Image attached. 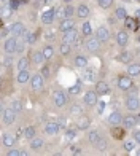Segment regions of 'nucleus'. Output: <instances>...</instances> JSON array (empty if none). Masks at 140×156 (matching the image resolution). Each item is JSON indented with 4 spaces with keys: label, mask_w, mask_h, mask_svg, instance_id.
<instances>
[{
    "label": "nucleus",
    "mask_w": 140,
    "mask_h": 156,
    "mask_svg": "<svg viewBox=\"0 0 140 156\" xmlns=\"http://www.w3.org/2000/svg\"><path fill=\"white\" fill-rule=\"evenodd\" d=\"M53 102H54V105L58 108L65 107V105L68 104V94L65 93V91H62V89L56 91V93L53 94Z\"/></svg>",
    "instance_id": "1"
},
{
    "label": "nucleus",
    "mask_w": 140,
    "mask_h": 156,
    "mask_svg": "<svg viewBox=\"0 0 140 156\" xmlns=\"http://www.w3.org/2000/svg\"><path fill=\"white\" fill-rule=\"evenodd\" d=\"M16 116H18V112L13 107L3 108V112H2V121H3L5 126H11L13 123L16 121Z\"/></svg>",
    "instance_id": "2"
},
{
    "label": "nucleus",
    "mask_w": 140,
    "mask_h": 156,
    "mask_svg": "<svg viewBox=\"0 0 140 156\" xmlns=\"http://www.w3.org/2000/svg\"><path fill=\"white\" fill-rule=\"evenodd\" d=\"M16 48H18V37H13V35H10V37L5 40V43H3V51H5V54H15V53H16Z\"/></svg>",
    "instance_id": "3"
},
{
    "label": "nucleus",
    "mask_w": 140,
    "mask_h": 156,
    "mask_svg": "<svg viewBox=\"0 0 140 156\" xmlns=\"http://www.w3.org/2000/svg\"><path fill=\"white\" fill-rule=\"evenodd\" d=\"M126 108L131 112H137L140 108V97L135 94H131L126 97Z\"/></svg>",
    "instance_id": "4"
},
{
    "label": "nucleus",
    "mask_w": 140,
    "mask_h": 156,
    "mask_svg": "<svg viewBox=\"0 0 140 156\" xmlns=\"http://www.w3.org/2000/svg\"><path fill=\"white\" fill-rule=\"evenodd\" d=\"M10 35H13V37H26L27 35V30L23 23H15L11 27H10Z\"/></svg>",
    "instance_id": "5"
},
{
    "label": "nucleus",
    "mask_w": 140,
    "mask_h": 156,
    "mask_svg": "<svg viewBox=\"0 0 140 156\" xmlns=\"http://www.w3.org/2000/svg\"><path fill=\"white\" fill-rule=\"evenodd\" d=\"M83 102H85V105H88V107L97 105V102H99V94H97V91H88L85 94V97H83Z\"/></svg>",
    "instance_id": "6"
},
{
    "label": "nucleus",
    "mask_w": 140,
    "mask_h": 156,
    "mask_svg": "<svg viewBox=\"0 0 140 156\" xmlns=\"http://www.w3.org/2000/svg\"><path fill=\"white\" fill-rule=\"evenodd\" d=\"M43 83H45V78H43L41 73L32 75V78H30V88L33 91H40L41 88H43Z\"/></svg>",
    "instance_id": "7"
},
{
    "label": "nucleus",
    "mask_w": 140,
    "mask_h": 156,
    "mask_svg": "<svg viewBox=\"0 0 140 156\" xmlns=\"http://www.w3.org/2000/svg\"><path fill=\"white\" fill-rule=\"evenodd\" d=\"M64 34V37H62V41H65V43H70V45H75L76 40H78V32H76V29L73 27V29H70L67 32H62Z\"/></svg>",
    "instance_id": "8"
},
{
    "label": "nucleus",
    "mask_w": 140,
    "mask_h": 156,
    "mask_svg": "<svg viewBox=\"0 0 140 156\" xmlns=\"http://www.w3.org/2000/svg\"><path fill=\"white\" fill-rule=\"evenodd\" d=\"M118 88L121 91H129L132 88V76L131 75H123L118 78Z\"/></svg>",
    "instance_id": "9"
},
{
    "label": "nucleus",
    "mask_w": 140,
    "mask_h": 156,
    "mask_svg": "<svg viewBox=\"0 0 140 156\" xmlns=\"http://www.w3.org/2000/svg\"><path fill=\"white\" fill-rule=\"evenodd\" d=\"M100 43H102V41L97 37H91V38L86 40V49L91 51V53H97L100 49Z\"/></svg>",
    "instance_id": "10"
},
{
    "label": "nucleus",
    "mask_w": 140,
    "mask_h": 156,
    "mask_svg": "<svg viewBox=\"0 0 140 156\" xmlns=\"http://www.w3.org/2000/svg\"><path fill=\"white\" fill-rule=\"evenodd\" d=\"M43 131H45L46 136H58L59 131H61V126H59L58 123H54V121H50V123L45 124Z\"/></svg>",
    "instance_id": "11"
},
{
    "label": "nucleus",
    "mask_w": 140,
    "mask_h": 156,
    "mask_svg": "<svg viewBox=\"0 0 140 156\" xmlns=\"http://www.w3.org/2000/svg\"><path fill=\"white\" fill-rule=\"evenodd\" d=\"M56 18V8H48L41 13V23L43 24H51Z\"/></svg>",
    "instance_id": "12"
},
{
    "label": "nucleus",
    "mask_w": 140,
    "mask_h": 156,
    "mask_svg": "<svg viewBox=\"0 0 140 156\" xmlns=\"http://www.w3.org/2000/svg\"><path fill=\"white\" fill-rule=\"evenodd\" d=\"M108 124L113 126V127H118L120 124H123V116L120 112H111L108 115Z\"/></svg>",
    "instance_id": "13"
},
{
    "label": "nucleus",
    "mask_w": 140,
    "mask_h": 156,
    "mask_svg": "<svg viewBox=\"0 0 140 156\" xmlns=\"http://www.w3.org/2000/svg\"><path fill=\"white\" fill-rule=\"evenodd\" d=\"M83 80L88 81V83H93L97 80V70L93 67H86L85 72H83Z\"/></svg>",
    "instance_id": "14"
},
{
    "label": "nucleus",
    "mask_w": 140,
    "mask_h": 156,
    "mask_svg": "<svg viewBox=\"0 0 140 156\" xmlns=\"http://www.w3.org/2000/svg\"><path fill=\"white\" fill-rule=\"evenodd\" d=\"M137 123H138V119L134 115H128V116L123 118V127L124 129H134L137 126Z\"/></svg>",
    "instance_id": "15"
},
{
    "label": "nucleus",
    "mask_w": 140,
    "mask_h": 156,
    "mask_svg": "<svg viewBox=\"0 0 140 156\" xmlns=\"http://www.w3.org/2000/svg\"><path fill=\"white\" fill-rule=\"evenodd\" d=\"M89 124H91V119L88 118V116H78V119H76V129L78 131H86L88 127H89Z\"/></svg>",
    "instance_id": "16"
},
{
    "label": "nucleus",
    "mask_w": 140,
    "mask_h": 156,
    "mask_svg": "<svg viewBox=\"0 0 140 156\" xmlns=\"http://www.w3.org/2000/svg\"><path fill=\"white\" fill-rule=\"evenodd\" d=\"M73 27H75V21L72 18H64V19L61 21V24H59L61 32H67L70 29H73Z\"/></svg>",
    "instance_id": "17"
},
{
    "label": "nucleus",
    "mask_w": 140,
    "mask_h": 156,
    "mask_svg": "<svg viewBox=\"0 0 140 156\" xmlns=\"http://www.w3.org/2000/svg\"><path fill=\"white\" fill-rule=\"evenodd\" d=\"M116 43L120 45L121 48H124L126 45L129 43V35H128V32L126 30H120L116 34Z\"/></svg>",
    "instance_id": "18"
},
{
    "label": "nucleus",
    "mask_w": 140,
    "mask_h": 156,
    "mask_svg": "<svg viewBox=\"0 0 140 156\" xmlns=\"http://www.w3.org/2000/svg\"><path fill=\"white\" fill-rule=\"evenodd\" d=\"M30 78H32V75L29 73V70H19L16 80L19 84H26V83H30Z\"/></svg>",
    "instance_id": "19"
},
{
    "label": "nucleus",
    "mask_w": 140,
    "mask_h": 156,
    "mask_svg": "<svg viewBox=\"0 0 140 156\" xmlns=\"http://www.w3.org/2000/svg\"><path fill=\"white\" fill-rule=\"evenodd\" d=\"M15 144H16V139L13 137L11 134H6V132L2 134V145H3V147L13 148V147H15Z\"/></svg>",
    "instance_id": "20"
},
{
    "label": "nucleus",
    "mask_w": 140,
    "mask_h": 156,
    "mask_svg": "<svg viewBox=\"0 0 140 156\" xmlns=\"http://www.w3.org/2000/svg\"><path fill=\"white\" fill-rule=\"evenodd\" d=\"M46 59H45V54L43 51H33L32 53V64H35V66H41Z\"/></svg>",
    "instance_id": "21"
},
{
    "label": "nucleus",
    "mask_w": 140,
    "mask_h": 156,
    "mask_svg": "<svg viewBox=\"0 0 140 156\" xmlns=\"http://www.w3.org/2000/svg\"><path fill=\"white\" fill-rule=\"evenodd\" d=\"M96 37L99 38L100 41H107V40L110 38V32H108L107 27H99V29H97V32H96Z\"/></svg>",
    "instance_id": "22"
},
{
    "label": "nucleus",
    "mask_w": 140,
    "mask_h": 156,
    "mask_svg": "<svg viewBox=\"0 0 140 156\" xmlns=\"http://www.w3.org/2000/svg\"><path fill=\"white\" fill-rule=\"evenodd\" d=\"M89 13H91L89 6H88V5H85V3H81V5L78 6V8H76V15H78V18H81V19L88 18V16H89Z\"/></svg>",
    "instance_id": "23"
},
{
    "label": "nucleus",
    "mask_w": 140,
    "mask_h": 156,
    "mask_svg": "<svg viewBox=\"0 0 140 156\" xmlns=\"http://www.w3.org/2000/svg\"><path fill=\"white\" fill-rule=\"evenodd\" d=\"M100 139H102V136H100L99 131H89L88 132V142H89L91 145H96Z\"/></svg>",
    "instance_id": "24"
},
{
    "label": "nucleus",
    "mask_w": 140,
    "mask_h": 156,
    "mask_svg": "<svg viewBox=\"0 0 140 156\" xmlns=\"http://www.w3.org/2000/svg\"><path fill=\"white\" fill-rule=\"evenodd\" d=\"M128 75L131 76H138L140 75V62H132L128 67Z\"/></svg>",
    "instance_id": "25"
},
{
    "label": "nucleus",
    "mask_w": 140,
    "mask_h": 156,
    "mask_svg": "<svg viewBox=\"0 0 140 156\" xmlns=\"http://www.w3.org/2000/svg\"><path fill=\"white\" fill-rule=\"evenodd\" d=\"M73 62H75V66L78 67V69H86L88 67V59L85 58V56H81V54L76 56Z\"/></svg>",
    "instance_id": "26"
},
{
    "label": "nucleus",
    "mask_w": 140,
    "mask_h": 156,
    "mask_svg": "<svg viewBox=\"0 0 140 156\" xmlns=\"http://www.w3.org/2000/svg\"><path fill=\"white\" fill-rule=\"evenodd\" d=\"M29 64H30V61L26 58V56H23L18 62H16V67H18V70H27L29 69Z\"/></svg>",
    "instance_id": "27"
},
{
    "label": "nucleus",
    "mask_w": 140,
    "mask_h": 156,
    "mask_svg": "<svg viewBox=\"0 0 140 156\" xmlns=\"http://www.w3.org/2000/svg\"><path fill=\"white\" fill-rule=\"evenodd\" d=\"M97 94H100V96H103V94H107L108 91H110V88H108V84L105 83V81H99L97 83Z\"/></svg>",
    "instance_id": "28"
},
{
    "label": "nucleus",
    "mask_w": 140,
    "mask_h": 156,
    "mask_svg": "<svg viewBox=\"0 0 140 156\" xmlns=\"http://www.w3.org/2000/svg\"><path fill=\"white\" fill-rule=\"evenodd\" d=\"M41 147H43V139L33 137V139L30 140V150H40Z\"/></svg>",
    "instance_id": "29"
},
{
    "label": "nucleus",
    "mask_w": 140,
    "mask_h": 156,
    "mask_svg": "<svg viewBox=\"0 0 140 156\" xmlns=\"http://www.w3.org/2000/svg\"><path fill=\"white\" fill-rule=\"evenodd\" d=\"M68 113H70L72 116H81L83 107H81V105H78V104H75V105H72V107L68 108Z\"/></svg>",
    "instance_id": "30"
},
{
    "label": "nucleus",
    "mask_w": 140,
    "mask_h": 156,
    "mask_svg": "<svg viewBox=\"0 0 140 156\" xmlns=\"http://www.w3.org/2000/svg\"><path fill=\"white\" fill-rule=\"evenodd\" d=\"M70 51H72V45L65 43V41H62L61 46H59V53H61L62 56H67V54H70Z\"/></svg>",
    "instance_id": "31"
},
{
    "label": "nucleus",
    "mask_w": 140,
    "mask_h": 156,
    "mask_svg": "<svg viewBox=\"0 0 140 156\" xmlns=\"http://www.w3.org/2000/svg\"><path fill=\"white\" fill-rule=\"evenodd\" d=\"M41 51H43V54H45V59L46 61H50L53 56H54V48L51 46V45H46L43 49H41Z\"/></svg>",
    "instance_id": "32"
},
{
    "label": "nucleus",
    "mask_w": 140,
    "mask_h": 156,
    "mask_svg": "<svg viewBox=\"0 0 140 156\" xmlns=\"http://www.w3.org/2000/svg\"><path fill=\"white\" fill-rule=\"evenodd\" d=\"M81 34L85 35V37H91V34H93V26L89 23H83L81 24Z\"/></svg>",
    "instance_id": "33"
},
{
    "label": "nucleus",
    "mask_w": 140,
    "mask_h": 156,
    "mask_svg": "<svg viewBox=\"0 0 140 156\" xmlns=\"http://www.w3.org/2000/svg\"><path fill=\"white\" fill-rule=\"evenodd\" d=\"M33 137H35V127L33 126H27L26 129H24V139L32 140Z\"/></svg>",
    "instance_id": "34"
},
{
    "label": "nucleus",
    "mask_w": 140,
    "mask_h": 156,
    "mask_svg": "<svg viewBox=\"0 0 140 156\" xmlns=\"http://www.w3.org/2000/svg\"><path fill=\"white\" fill-rule=\"evenodd\" d=\"M135 144H137L135 140H126V142H124V150H126V151H134Z\"/></svg>",
    "instance_id": "35"
},
{
    "label": "nucleus",
    "mask_w": 140,
    "mask_h": 156,
    "mask_svg": "<svg viewBox=\"0 0 140 156\" xmlns=\"http://www.w3.org/2000/svg\"><path fill=\"white\" fill-rule=\"evenodd\" d=\"M68 93H70V94H73V96L80 94V93H81V83H76V84H73V86L68 89Z\"/></svg>",
    "instance_id": "36"
},
{
    "label": "nucleus",
    "mask_w": 140,
    "mask_h": 156,
    "mask_svg": "<svg viewBox=\"0 0 140 156\" xmlns=\"http://www.w3.org/2000/svg\"><path fill=\"white\" fill-rule=\"evenodd\" d=\"M116 18H120V19H126V18H128V11H126V8H123V6L116 8Z\"/></svg>",
    "instance_id": "37"
},
{
    "label": "nucleus",
    "mask_w": 140,
    "mask_h": 156,
    "mask_svg": "<svg viewBox=\"0 0 140 156\" xmlns=\"http://www.w3.org/2000/svg\"><path fill=\"white\" fill-rule=\"evenodd\" d=\"M6 154H8V156H26L27 153L23 151V150H16V148H10V151Z\"/></svg>",
    "instance_id": "38"
},
{
    "label": "nucleus",
    "mask_w": 140,
    "mask_h": 156,
    "mask_svg": "<svg viewBox=\"0 0 140 156\" xmlns=\"http://www.w3.org/2000/svg\"><path fill=\"white\" fill-rule=\"evenodd\" d=\"M94 147H96V148H97V150H99V151H103L105 148H107V140H105V139L102 137V139H100L99 142H97V144H96Z\"/></svg>",
    "instance_id": "39"
},
{
    "label": "nucleus",
    "mask_w": 140,
    "mask_h": 156,
    "mask_svg": "<svg viewBox=\"0 0 140 156\" xmlns=\"http://www.w3.org/2000/svg\"><path fill=\"white\" fill-rule=\"evenodd\" d=\"M64 11H65V18H72L75 15V8H73L72 5H67L65 8H64Z\"/></svg>",
    "instance_id": "40"
},
{
    "label": "nucleus",
    "mask_w": 140,
    "mask_h": 156,
    "mask_svg": "<svg viewBox=\"0 0 140 156\" xmlns=\"http://www.w3.org/2000/svg\"><path fill=\"white\" fill-rule=\"evenodd\" d=\"M24 38H26V41H27L29 45H33L35 41H37V35H35V34H27Z\"/></svg>",
    "instance_id": "41"
},
{
    "label": "nucleus",
    "mask_w": 140,
    "mask_h": 156,
    "mask_svg": "<svg viewBox=\"0 0 140 156\" xmlns=\"http://www.w3.org/2000/svg\"><path fill=\"white\" fill-rule=\"evenodd\" d=\"M26 43H27L26 38H23V40H18V48H16V53H18V54L24 51V45H26Z\"/></svg>",
    "instance_id": "42"
},
{
    "label": "nucleus",
    "mask_w": 140,
    "mask_h": 156,
    "mask_svg": "<svg viewBox=\"0 0 140 156\" xmlns=\"http://www.w3.org/2000/svg\"><path fill=\"white\" fill-rule=\"evenodd\" d=\"M113 0H99V6L100 8H110Z\"/></svg>",
    "instance_id": "43"
},
{
    "label": "nucleus",
    "mask_w": 140,
    "mask_h": 156,
    "mask_svg": "<svg viewBox=\"0 0 140 156\" xmlns=\"http://www.w3.org/2000/svg\"><path fill=\"white\" fill-rule=\"evenodd\" d=\"M11 107L15 108V110H16L18 113H21V112H23V104H21V101H13Z\"/></svg>",
    "instance_id": "44"
},
{
    "label": "nucleus",
    "mask_w": 140,
    "mask_h": 156,
    "mask_svg": "<svg viewBox=\"0 0 140 156\" xmlns=\"http://www.w3.org/2000/svg\"><path fill=\"white\" fill-rule=\"evenodd\" d=\"M65 137H67V140H73L76 137V129H68L65 132Z\"/></svg>",
    "instance_id": "45"
},
{
    "label": "nucleus",
    "mask_w": 140,
    "mask_h": 156,
    "mask_svg": "<svg viewBox=\"0 0 140 156\" xmlns=\"http://www.w3.org/2000/svg\"><path fill=\"white\" fill-rule=\"evenodd\" d=\"M13 62V54H6V58L3 59V67H8Z\"/></svg>",
    "instance_id": "46"
},
{
    "label": "nucleus",
    "mask_w": 140,
    "mask_h": 156,
    "mask_svg": "<svg viewBox=\"0 0 140 156\" xmlns=\"http://www.w3.org/2000/svg\"><path fill=\"white\" fill-rule=\"evenodd\" d=\"M41 75H43V78H45V80H46V78H50V67H48V66H45L43 69H41V72H40Z\"/></svg>",
    "instance_id": "47"
},
{
    "label": "nucleus",
    "mask_w": 140,
    "mask_h": 156,
    "mask_svg": "<svg viewBox=\"0 0 140 156\" xmlns=\"http://www.w3.org/2000/svg\"><path fill=\"white\" fill-rule=\"evenodd\" d=\"M10 13H13V10L10 8V5H8V8H6V6H3V8H2V18H6Z\"/></svg>",
    "instance_id": "48"
},
{
    "label": "nucleus",
    "mask_w": 140,
    "mask_h": 156,
    "mask_svg": "<svg viewBox=\"0 0 140 156\" xmlns=\"http://www.w3.org/2000/svg\"><path fill=\"white\" fill-rule=\"evenodd\" d=\"M18 6H19V2H18V0H13V2H10V8H11L13 11H16Z\"/></svg>",
    "instance_id": "49"
},
{
    "label": "nucleus",
    "mask_w": 140,
    "mask_h": 156,
    "mask_svg": "<svg viewBox=\"0 0 140 156\" xmlns=\"http://www.w3.org/2000/svg\"><path fill=\"white\" fill-rule=\"evenodd\" d=\"M56 16H58L61 21L64 19V18H65V11H64V8H62V10H59V11H56Z\"/></svg>",
    "instance_id": "50"
},
{
    "label": "nucleus",
    "mask_w": 140,
    "mask_h": 156,
    "mask_svg": "<svg viewBox=\"0 0 140 156\" xmlns=\"http://www.w3.org/2000/svg\"><path fill=\"white\" fill-rule=\"evenodd\" d=\"M105 108V104L103 102H97V113H102Z\"/></svg>",
    "instance_id": "51"
},
{
    "label": "nucleus",
    "mask_w": 140,
    "mask_h": 156,
    "mask_svg": "<svg viewBox=\"0 0 140 156\" xmlns=\"http://www.w3.org/2000/svg\"><path fill=\"white\" fill-rule=\"evenodd\" d=\"M120 59H121L123 62H126V61L129 59V53H124V51H123V53H121V56H120Z\"/></svg>",
    "instance_id": "52"
},
{
    "label": "nucleus",
    "mask_w": 140,
    "mask_h": 156,
    "mask_svg": "<svg viewBox=\"0 0 140 156\" xmlns=\"http://www.w3.org/2000/svg\"><path fill=\"white\" fill-rule=\"evenodd\" d=\"M58 124L61 126V129H65V124H67V123H65V119H64V118H59Z\"/></svg>",
    "instance_id": "53"
},
{
    "label": "nucleus",
    "mask_w": 140,
    "mask_h": 156,
    "mask_svg": "<svg viewBox=\"0 0 140 156\" xmlns=\"http://www.w3.org/2000/svg\"><path fill=\"white\" fill-rule=\"evenodd\" d=\"M124 21H126V24H128V27H131V29H132V27H134V21H132L131 18H126Z\"/></svg>",
    "instance_id": "54"
},
{
    "label": "nucleus",
    "mask_w": 140,
    "mask_h": 156,
    "mask_svg": "<svg viewBox=\"0 0 140 156\" xmlns=\"http://www.w3.org/2000/svg\"><path fill=\"white\" fill-rule=\"evenodd\" d=\"M134 140L137 142V144H140V131H135L134 132Z\"/></svg>",
    "instance_id": "55"
},
{
    "label": "nucleus",
    "mask_w": 140,
    "mask_h": 156,
    "mask_svg": "<svg viewBox=\"0 0 140 156\" xmlns=\"http://www.w3.org/2000/svg\"><path fill=\"white\" fill-rule=\"evenodd\" d=\"M72 153L73 154H81V150L80 148H72Z\"/></svg>",
    "instance_id": "56"
},
{
    "label": "nucleus",
    "mask_w": 140,
    "mask_h": 156,
    "mask_svg": "<svg viewBox=\"0 0 140 156\" xmlns=\"http://www.w3.org/2000/svg\"><path fill=\"white\" fill-rule=\"evenodd\" d=\"M6 34H8V30H6V29H5V27H3V29H2V37H3V38L6 37Z\"/></svg>",
    "instance_id": "57"
},
{
    "label": "nucleus",
    "mask_w": 140,
    "mask_h": 156,
    "mask_svg": "<svg viewBox=\"0 0 140 156\" xmlns=\"http://www.w3.org/2000/svg\"><path fill=\"white\" fill-rule=\"evenodd\" d=\"M137 18H138V19H140V10H138V11H137Z\"/></svg>",
    "instance_id": "58"
},
{
    "label": "nucleus",
    "mask_w": 140,
    "mask_h": 156,
    "mask_svg": "<svg viewBox=\"0 0 140 156\" xmlns=\"http://www.w3.org/2000/svg\"><path fill=\"white\" fill-rule=\"evenodd\" d=\"M64 2H67V3H68V2H70V0H64Z\"/></svg>",
    "instance_id": "59"
},
{
    "label": "nucleus",
    "mask_w": 140,
    "mask_h": 156,
    "mask_svg": "<svg viewBox=\"0 0 140 156\" xmlns=\"http://www.w3.org/2000/svg\"><path fill=\"white\" fill-rule=\"evenodd\" d=\"M137 153H138V154H140V150H138V151H137Z\"/></svg>",
    "instance_id": "60"
}]
</instances>
